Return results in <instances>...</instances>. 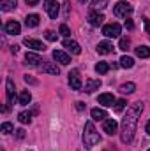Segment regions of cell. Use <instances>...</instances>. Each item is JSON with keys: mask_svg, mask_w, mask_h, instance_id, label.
Instances as JSON below:
<instances>
[{"mask_svg": "<svg viewBox=\"0 0 150 151\" xmlns=\"http://www.w3.org/2000/svg\"><path fill=\"white\" fill-rule=\"evenodd\" d=\"M90 114H92V118H94L95 121H99V119H104V118L108 116L104 109H99V107H95V109H92V113H90Z\"/></svg>", "mask_w": 150, "mask_h": 151, "instance_id": "22", "label": "cell"}, {"mask_svg": "<svg viewBox=\"0 0 150 151\" xmlns=\"http://www.w3.org/2000/svg\"><path fill=\"white\" fill-rule=\"evenodd\" d=\"M23 44L27 46V47H30V49H34V51H44L46 49V46L41 42V40H37V39H25L23 40Z\"/></svg>", "mask_w": 150, "mask_h": 151, "instance_id": "8", "label": "cell"}, {"mask_svg": "<svg viewBox=\"0 0 150 151\" xmlns=\"http://www.w3.org/2000/svg\"><path fill=\"white\" fill-rule=\"evenodd\" d=\"M16 135H18V139H23V137H25V130H23V128L16 130Z\"/></svg>", "mask_w": 150, "mask_h": 151, "instance_id": "35", "label": "cell"}, {"mask_svg": "<svg viewBox=\"0 0 150 151\" xmlns=\"http://www.w3.org/2000/svg\"><path fill=\"white\" fill-rule=\"evenodd\" d=\"M16 4H18V0H0V7H2L4 12L12 11V9L16 7Z\"/></svg>", "mask_w": 150, "mask_h": 151, "instance_id": "19", "label": "cell"}, {"mask_svg": "<svg viewBox=\"0 0 150 151\" xmlns=\"http://www.w3.org/2000/svg\"><path fill=\"white\" fill-rule=\"evenodd\" d=\"M97 102H99L101 106H104V107H111L117 100H115V97H113L111 93H101L99 99H97Z\"/></svg>", "mask_w": 150, "mask_h": 151, "instance_id": "11", "label": "cell"}, {"mask_svg": "<svg viewBox=\"0 0 150 151\" xmlns=\"http://www.w3.org/2000/svg\"><path fill=\"white\" fill-rule=\"evenodd\" d=\"M79 2H87V0H79Z\"/></svg>", "mask_w": 150, "mask_h": 151, "instance_id": "42", "label": "cell"}, {"mask_svg": "<svg viewBox=\"0 0 150 151\" xmlns=\"http://www.w3.org/2000/svg\"><path fill=\"white\" fill-rule=\"evenodd\" d=\"M44 37L48 39V40H51V42H53V40H57V34H55V32H51V30H48V32L44 34Z\"/></svg>", "mask_w": 150, "mask_h": 151, "instance_id": "33", "label": "cell"}, {"mask_svg": "<svg viewBox=\"0 0 150 151\" xmlns=\"http://www.w3.org/2000/svg\"><path fill=\"white\" fill-rule=\"evenodd\" d=\"M60 34H62L64 37H69V35H71V30H69V27H67V25H60Z\"/></svg>", "mask_w": 150, "mask_h": 151, "instance_id": "32", "label": "cell"}, {"mask_svg": "<svg viewBox=\"0 0 150 151\" xmlns=\"http://www.w3.org/2000/svg\"><path fill=\"white\" fill-rule=\"evenodd\" d=\"M133 12V5L129 2H117L113 5V14L118 18H127V14Z\"/></svg>", "mask_w": 150, "mask_h": 151, "instance_id": "3", "label": "cell"}, {"mask_svg": "<svg viewBox=\"0 0 150 151\" xmlns=\"http://www.w3.org/2000/svg\"><path fill=\"white\" fill-rule=\"evenodd\" d=\"M134 90H136V84H134V83H124V84L120 86V91H122L124 95H125V93H127V95H129V93H134Z\"/></svg>", "mask_w": 150, "mask_h": 151, "instance_id": "23", "label": "cell"}, {"mask_svg": "<svg viewBox=\"0 0 150 151\" xmlns=\"http://www.w3.org/2000/svg\"><path fill=\"white\" fill-rule=\"evenodd\" d=\"M99 88H101V81L99 79H87V83H85V91L87 93H92V91H95Z\"/></svg>", "mask_w": 150, "mask_h": 151, "instance_id": "14", "label": "cell"}, {"mask_svg": "<svg viewBox=\"0 0 150 151\" xmlns=\"http://www.w3.org/2000/svg\"><path fill=\"white\" fill-rule=\"evenodd\" d=\"M69 84L73 90H81V77H79V72L76 69H73L69 72Z\"/></svg>", "mask_w": 150, "mask_h": 151, "instance_id": "6", "label": "cell"}, {"mask_svg": "<svg viewBox=\"0 0 150 151\" xmlns=\"http://www.w3.org/2000/svg\"><path fill=\"white\" fill-rule=\"evenodd\" d=\"M111 51H113V44L111 42L103 40V42L97 44V53H99V55H108V53H111Z\"/></svg>", "mask_w": 150, "mask_h": 151, "instance_id": "15", "label": "cell"}, {"mask_svg": "<svg viewBox=\"0 0 150 151\" xmlns=\"http://www.w3.org/2000/svg\"><path fill=\"white\" fill-rule=\"evenodd\" d=\"M64 47H66L67 51H71L73 55H79V53H81L79 44H78L76 40H73V39H66V40H64Z\"/></svg>", "mask_w": 150, "mask_h": 151, "instance_id": "12", "label": "cell"}, {"mask_svg": "<svg viewBox=\"0 0 150 151\" xmlns=\"http://www.w3.org/2000/svg\"><path fill=\"white\" fill-rule=\"evenodd\" d=\"M99 141H101V137H99V132L95 130L94 123H92V121H87V123H85V132H83V144H85V148L90 150V148H94Z\"/></svg>", "mask_w": 150, "mask_h": 151, "instance_id": "2", "label": "cell"}, {"mask_svg": "<svg viewBox=\"0 0 150 151\" xmlns=\"http://www.w3.org/2000/svg\"><path fill=\"white\" fill-rule=\"evenodd\" d=\"M0 130H2V134H11V132H14V127H12V123L5 121V123H2Z\"/></svg>", "mask_w": 150, "mask_h": 151, "instance_id": "28", "label": "cell"}, {"mask_svg": "<svg viewBox=\"0 0 150 151\" xmlns=\"http://www.w3.org/2000/svg\"><path fill=\"white\" fill-rule=\"evenodd\" d=\"M41 69H42V72H46V74H55V76L60 74V69H58L55 63H46V65H42Z\"/></svg>", "mask_w": 150, "mask_h": 151, "instance_id": "20", "label": "cell"}, {"mask_svg": "<svg viewBox=\"0 0 150 151\" xmlns=\"http://www.w3.org/2000/svg\"><path fill=\"white\" fill-rule=\"evenodd\" d=\"M145 30L150 34V19H145Z\"/></svg>", "mask_w": 150, "mask_h": 151, "instance_id": "39", "label": "cell"}, {"mask_svg": "<svg viewBox=\"0 0 150 151\" xmlns=\"http://www.w3.org/2000/svg\"><path fill=\"white\" fill-rule=\"evenodd\" d=\"M149 151H150V150H149Z\"/></svg>", "mask_w": 150, "mask_h": 151, "instance_id": "43", "label": "cell"}, {"mask_svg": "<svg viewBox=\"0 0 150 151\" xmlns=\"http://www.w3.org/2000/svg\"><path fill=\"white\" fill-rule=\"evenodd\" d=\"M145 130H147V134H149V135H150V121H149V123H147V127H145Z\"/></svg>", "mask_w": 150, "mask_h": 151, "instance_id": "41", "label": "cell"}, {"mask_svg": "<svg viewBox=\"0 0 150 151\" xmlns=\"http://www.w3.org/2000/svg\"><path fill=\"white\" fill-rule=\"evenodd\" d=\"M125 28H129V30H133V28H134V23H133V19H125Z\"/></svg>", "mask_w": 150, "mask_h": 151, "instance_id": "34", "label": "cell"}, {"mask_svg": "<svg viewBox=\"0 0 150 151\" xmlns=\"http://www.w3.org/2000/svg\"><path fill=\"white\" fill-rule=\"evenodd\" d=\"M141 113H143V104L141 102H136L127 109V114L122 119V135H120L122 142H131L133 141V135L136 132V125H138V119H140Z\"/></svg>", "mask_w": 150, "mask_h": 151, "instance_id": "1", "label": "cell"}, {"mask_svg": "<svg viewBox=\"0 0 150 151\" xmlns=\"http://www.w3.org/2000/svg\"><path fill=\"white\" fill-rule=\"evenodd\" d=\"M106 4H108V0H94V2H92L94 9H104Z\"/></svg>", "mask_w": 150, "mask_h": 151, "instance_id": "30", "label": "cell"}, {"mask_svg": "<svg viewBox=\"0 0 150 151\" xmlns=\"http://www.w3.org/2000/svg\"><path fill=\"white\" fill-rule=\"evenodd\" d=\"M76 109H78V111H83V109H85V104H83V102H76Z\"/></svg>", "mask_w": 150, "mask_h": 151, "instance_id": "36", "label": "cell"}, {"mask_svg": "<svg viewBox=\"0 0 150 151\" xmlns=\"http://www.w3.org/2000/svg\"><path fill=\"white\" fill-rule=\"evenodd\" d=\"M25 25H27L28 28H36L39 25V14H28V16L25 18Z\"/></svg>", "mask_w": 150, "mask_h": 151, "instance_id": "18", "label": "cell"}, {"mask_svg": "<svg viewBox=\"0 0 150 151\" xmlns=\"http://www.w3.org/2000/svg\"><path fill=\"white\" fill-rule=\"evenodd\" d=\"M25 60H27V63H28V65H32V67H37L39 63L42 62V60H41V56L36 55V53H27Z\"/></svg>", "mask_w": 150, "mask_h": 151, "instance_id": "17", "label": "cell"}, {"mask_svg": "<svg viewBox=\"0 0 150 151\" xmlns=\"http://www.w3.org/2000/svg\"><path fill=\"white\" fill-rule=\"evenodd\" d=\"M4 28H5V32H7L9 35H18V34L21 32V25H20L18 21H7Z\"/></svg>", "mask_w": 150, "mask_h": 151, "instance_id": "10", "label": "cell"}, {"mask_svg": "<svg viewBox=\"0 0 150 151\" xmlns=\"http://www.w3.org/2000/svg\"><path fill=\"white\" fill-rule=\"evenodd\" d=\"M18 119H20V123L27 125V123H30V121H32V113H28V111H23V113L18 114Z\"/></svg>", "mask_w": 150, "mask_h": 151, "instance_id": "25", "label": "cell"}, {"mask_svg": "<svg viewBox=\"0 0 150 151\" xmlns=\"http://www.w3.org/2000/svg\"><path fill=\"white\" fill-rule=\"evenodd\" d=\"M88 23L92 25V27H101L103 23H104V16L101 14V12H90L88 14Z\"/></svg>", "mask_w": 150, "mask_h": 151, "instance_id": "9", "label": "cell"}, {"mask_svg": "<svg viewBox=\"0 0 150 151\" xmlns=\"http://www.w3.org/2000/svg\"><path fill=\"white\" fill-rule=\"evenodd\" d=\"M30 100H32V95H30V91H28V90H23V91L20 93V104H21V106H27Z\"/></svg>", "mask_w": 150, "mask_h": 151, "instance_id": "24", "label": "cell"}, {"mask_svg": "<svg viewBox=\"0 0 150 151\" xmlns=\"http://www.w3.org/2000/svg\"><path fill=\"white\" fill-rule=\"evenodd\" d=\"M134 65V60L131 58V56H122L120 58V67H124V69H131Z\"/></svg>", "mask_w": 150, "mask_h": 151, "instance_id": "26", "label": "cell"}, {"mask_svg": "<svg viewBox=\"0 0 150 151\" xmlns=\"http://www.w3.org/2000/svg\"><path fill=\"white\" fill-rule=\"evenodd\" d=\"M53 60H55V62H58L60 65H67V63L71 62V56H69L66 51L55 49V51H53Z\"/></svg>", "mask_w": 150, "mask_h": 151, "instance_id": "7", "label": "cell"}, {"mask_svg": "<svg viewBox=\"0 0 150 151\" xmlns=\"http://www.w3.org/2000/svg\"><path fill=\"white\" fill-rule=\"evenodd\" d=\"M44 9L48 12V16L51 19H57L58 18V12H60V5L57 0H44Z\"/></svg>", "mask_w": 150, "mask_h": 151, "instance_id": "4", "label": "cell"}, {"mask_svg": "<svg viewBox=\"0 0 150 151\" xmlns=\"http://www.w3.org/2000/svg\"><path fill=\"white\" fill-rule=\"evenodd\" d=\"M25 2H27V5H37L39 0H25Z\"/></svg>", "mask_w": 150, "mask_h": 151, "instance_id": "38", "label": "cell"}, {"mask_svg": "<svg viewBox=\"0 0 150 151\" xmlns=\"http://www.w3.org/2000/svg\"><path fill=\"white\" fill-rule=\"evenodd\" d=\"M120 25L118 23H111V25H104L103 27V35L106 37H118L120 35Z\"/></svg>", "mask_w": 150, "mask_h": 151, "instance_id": "5", "label": "cell"}, {"mask_svg": "<svg viewBox=\"0 0 150 151\" xmlns=\"http://www.w3.org/2000/svg\"><path fill=\"white\" fill-rule=\"evenodd\" d=\"M117 128H118V125H117L115 119H104V123H103V130H104L108 135H115V134H117Z\"/></svg>", "mask_w": 150, "mask_h": 151, "instance_id": "13", "label": "cell"}, {"mask_svg": "<svg viewBox=\"0 0 150 151\" xmlns=\"http://www.w3.org/2000/svg\"><path fill=\"white\" fill-rule=\"evenodd\" d=\"M136 56H140V58H149L150 56V47L149 46H138V47H136Z\"/></svg>", "mask_w": 150, "mask_h": 151, "instance_id": "21", "label": "cell"}, {"mask_svg": "<svg viewBox=\"0 0 150 151\" xmlns=\"http://www.w3.org/2000/svg\"><path fill=\"white\" fill-rule=\"evenodd\" d=\"M118 47H120L122 51H127V49H129V39L122 37V39H120V42H118Z\"/></svg>", "mask_w": 150, "mask_h": 151, "instance_id": "29", "label": "cell"}, {"mask_svg": "<svg viewBox=\"0 0 150 151\" xmlns=\"http://www.w3.org/2000/svg\"><path fill=\"white\" fill-rule=\"evenodd\" d=\"M25 81H27V83H32V84H36V83H37L36 79H32V77H28V76H25Z\"/></svg>", "mask_w": 150, "mask_h": 151, "instance_id": "37", "label": "cell"}, {"mask_svg": "<svg viewBox=\"0 0 150 151\" xmlns=\"http://www.w3.org/2000/svg\"><path fill=\"white\" fill-rule=\"evenodd\" d=\"M108 70H110V65H108L106 62H99V63L95 65V72H97V74H106Z\"/></svg>", "mask_w": 150, "mask_h": 151, "instance_id": "27", "label": "cell"}, {"mask_svg": "<svg viewBox=\"0 0 150 151\" xmlns=\"http://www.w3.org/2000/svg\"><path fill=\"white\" fill-rule=\"evenodd\" d=\"M124 107H125V100H124V99H120V100L115 102V111H117V113H120Z\"/></svg>", "mask_w": 150, "mask_h": 151, "instance_id": "31", "label": "cell"}, {"mask_svg": "<svg viewBox=\"0 0 150 151\" xmlns=\"http://www.w3.org/2000/svg\"><path fill=\"white\" fill-rule=\"evenodd\" d=\"M5 86H7V104H12L14 102V83L11 81V79H7L5 81Z\"/></svg>", "mask_w": 150, "mask_h": 151, "instance_id": "16", "label": "cell"}, {"mask_svg": "<svg viewBox=\"0 0 150 151\" xmlns=\"http://www.w3.org/2000/svg\"><path fill=\"white\" fill-rule=\"evenodd\" d=\"M11 51H12V53L16 55V53H18V46H11Z\"/></svg>", "mask_w": 150, "mask_h": 151, "instance_id": "40", "label": "cell"}]
</instances>
